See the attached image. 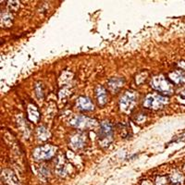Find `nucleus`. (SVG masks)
Masks as SVG:
<instances>
[{"label": "nucleus", "instance_id": "8", "mask_svg": "<svg viewBox=\"0 0 185 185\" xmlns=\"http://www.w3.org/2000/svg\"><path fill=\"white\" fill-rule=\"evenodd\" d=\"M97 99L100 105H104L106 101V93L103 87H98L97 89Z\"/></svg>", "mask_w": 185, "mask_h": 185}, {"label": "nucleus", "instance_id": "4", "mask_svg": "<svg viewBox=\"0 0 185 185\" xmlns=\"http://www.w3.org/2000/svg\"><path fill=\"white\" fill-rule=\"evenodd\" d=\"M154 82H158V86H156V89L159 90L160 92H167V90L170 89V84L168 82V81H166L163 77H155L154 78Z\"/></svg>", "mask_w": 185, "mask_h": 185}, {"label": "nucleus", "instance_id": "2", "mask_svg": "<svg viewBox=\"0 0 185 185\" xmlns=\"http://www.w3.org/2000/svg\"><path fill=\"white\" fill-rule=\"evenodd\" d=\"M54 150H55V148L50 145L39 147V148H37V149H35L33 156L36 159L50 158L54 155Z\"/></svg>", "mask_w": 185, "mask_h": 185}, {"label": "nucleus", "instance_id": "7", "mask_svg": "<svg viewBox=\"0 0 185 185\" xmlns=\"http://www.w3.org/2000/svg\"><path fill=\"white\" fill-rule=\"evenodd\" d=\"M90 122H92V121H90L88 119L83 118V117H79L75 121L72 123V124L75 125L76 127L82 128V127H87L90 124Z\"/></svg>", "mask_w": 185, "mask_h": 185}, {"label": "nucleus", "instance_id": "6", "mask_svg": "<svg viewBox=\"0 0 185 185\" xmlns=\"http://www.w3.org/2000/svg\"><path fill=\"white\" fill-rule=\"evenodd\" d=\"M78 106H80L81 109L83 110H92L94 108V105L92 104V102L88 98H84V97H81L78 100Z\"/></svg>", "mask_w": 185, "mask_h": 185}, {"label": "nucleus", "instance_id": "1", "mask_svg": "<svg viewBox=\"0 0 185 185\" xmlns=\"http://www.w3.org/2000/svg\"><path fill=\"white\" fill-rule=\"evenodd\" d=\"M167 103V98L161 96V95H148L145 99L144 105L148 107H153V108H158L162 106Z\"/></svg>", "mask_w": 185, "mask_h": 185}, {"label": "nucleus", "instance_id": "5", "mask_svg": "<svg viewBox=\"0 0 185 185\" xmlns=\"http://www.w3.org/2000/svg\"><path fill=\"white\" fill-rule=\"evenodd\" d=\"M112 134V128L108 122H103L101 124V130H100V134L99 136L101 139H106L111 136Z\"/></svg>", "mask_w": 185, "mask_h": 185}, {"label": "nucleus", "instance_id": "3", "mask_svg": "<svg viewBox=\"0 0 185 185\" xmlns=\"http://www.w3.org/2000/svg\"><path fill=\"white\" fill-rule=\"evenodd\" d=\"M135 95L133 94H130L129 92L121 98V108L127 110L128 108H131L133 104L135 103Z\"/></svg>", "mask_w": 185, "mask_h": 185}]
</instances>
